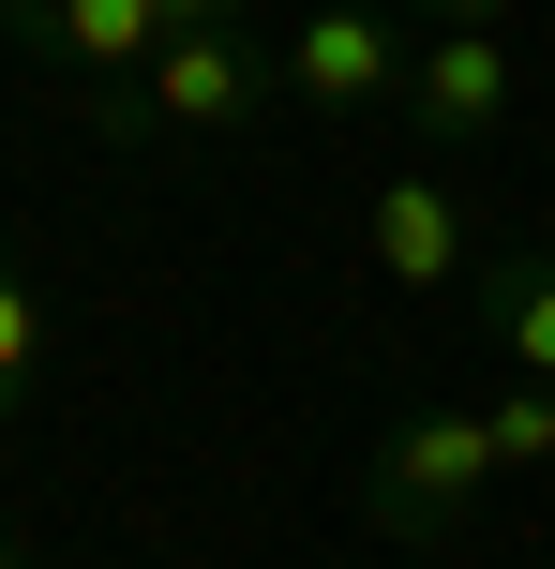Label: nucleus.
<instances>
[{
  "label": "nucleus",
  "instance_id": "nucleus-9",
  "mask_svg": "<svg viewBox=\"0 0 555 569\" xmlns=\"http://www.w3.org/2000/svg\"><path fill=\"white\" fill-rule=\"evenodd\" d=\"M480 435H496V465H555V390H541V375H511V390L480 405Z\"/></svg>",
  "mask_w": 555,
  "mask_h": 569
},
{
  "label": "nucleus",
  "instance_id": "nucleus-2",
  "mask_svg": "<svg viewBox=\"0 0 555 569\" xmlns=\"http://www.w3.org/2000/svg\"><path fill=\"white\" fill-rule=\"evenodd\" d=\"M480 480H511L496 435H480V405H420V420H390L376 450H360V510H376L390 540H450V525L480 510Z\"/></svg>",
  "mask_w": 555,
  "mask_h": 569
},
{
  "label": "nucleus",
  "instance_id": "nucleus-11",
  "mask_svg": "<svg viewBox=\"0 0 555 569\" xmlns=\"http://www.w3.org/2000/svg\"><path fill=\"white\" fill-rule=\"evenodd\" d=\"M0 569H30V555H16V540H0Z\"/></svg>",
  "mask_w": 555,
  "mask_h": 569
},
{
  "label": "nucleus",
  "instance_id": "nucleus-10",
  "mask_svg": "<svg viewBox=\"0 0 555 569\" xmlns=\"http://www.w3.org/2000/svg\"><path fill=\"white\" fill-rule=\"evenodd\" d=\"M406 16H420V30H496L511 0H406Z\"/></svg>",
  "mask_w": 555,
  "mask_h": 569
},
{
  "label": "nucleus",
  "instance_id": "nucleus-8",
  "mask_svg": "<svg viewBox=\"0 0 555 569\" xmlns=\"http://www.w3.org/2000/svg\"><path fill=\"white\" fill-rule=\"evenodd\" d=\"M30 375H46V300H30V270H0V420L30 405Z\"/></svg>",
  "mask_w": 555,
  "mask_h": 569
},
{
  "label": "nucleus",
  "instance_id": "nucleus-4",
  "mask_svg": "<svg viewBox=\"0 0 555 569\" xmlns=\"http://www.w3.org/2000/svg\"><path fill=\"white\" fill-rule=\"evenodd\" d=\"M286 106H316V120L406 106V30H390L376 0H316V16L286 30Z\"/></svg>",
  "mask_w": 555,
  "mask_h": 569
},
{
  "label": "nucleus",
  "instance_id": "nucleus-6",
  "mask_svg": "<svg viewBox=\"0 0 555 569\" xmlns=\"http://www.w3.org/2000/svg\"><path fill=\"white\" fill-rule=\"evenodd\" d=\"M406 120L436 150L496 136V120H511V46H496V30H420V46H406Z\"/></svg>",
  "mask_w": 555,
  "mask_h": 569
},
{
  "label": "nucleus",
  "instance_id": "nucleus-3",
  "mask_svg": "<svg viewBox=\"0 0 555 569\" xmlns=\"http://www.w3.org/2000/svg\"><path fill=\"white\" fill-rule=\"evenodd\" d=\"M226 0H16V30L60 60V76H90V90H120V76H150V60L180 46V30H210Z\"/></svg>",
  "mask_w": 555,
  "mask_h": 569
},
{
  "label": "nucleus",
  "instance_id": "nucleus-5",
  "mask_svg": "<svg viewBox=\"0 0 555 569\" xmlns=\"http://www.w3.org/2000/svg\"><path fill=\"white\" fill-rule=\"evenodd\" d=\"M466 256H480V226H466V196H450L436 166H406V180L360 196V270H376V284L436 300V284H466Z\"/></svg>",
  "mask_w": 555,
  "mask_h": 569
},
{
  "label": "nucleus",
  "instance_id": "nucleus-7",
  "mask_svg": "<svg viewBox=\"0 0 555 569\" xmlns=\"http://www.w3.org/2000/svg\"><path fill=\"white\" fill-rule=\"evenodd\" d=\"M480 330H496L511 375L555 390V256H496V270H480Z\"/></svg>",
  "mask_w": 555,
  "mask_h": 569
},
{
  "label": "nucleus",
  "instance_id": "nucleus-1",
  "mask_svg": "<svg viewBox=\"0 0 555 569\" xmlns=\"http://www.w3.org/2000/svg\"><path fill=\"white\" fill-rule=\"evenodd\" d=\"M270 90H286V60H256V46H240V16H210V30H180L150 76L90 90V120H106L120 150H166V136H240Z\"/></svg>",
  "mask_w": 555,
  "mask_h": 569
}]
</instances>
